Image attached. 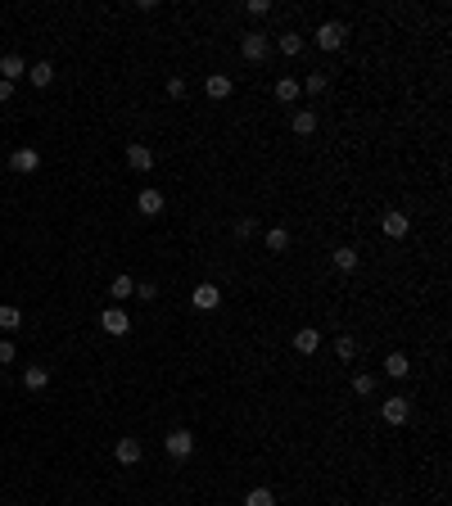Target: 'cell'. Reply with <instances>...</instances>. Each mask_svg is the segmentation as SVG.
I'll list each match as a JSON object with an SVG mask.
<instances>
[{"mask_svg":"<svg viewBox=\"0 0 452 506\" xmlns=\"http://www.w3.org/2000/svg\"><path fill=\"white\" fill-rule=\"evenodd\" d=\"M127 167L132 172H149L154 167V149L149 145H127Z\"/></svg>","mask_w":452,"mask_h":506,"instance_id":"4fadbf2b","label":"cell"},{"mask_svg":"<svg viewBox=\"0 0 452 506\" xmlns=\"http://www.w3.org/2000/svg\"><path fill=\"white\" fill-rule=\"evenodd\" d=\"M384 371H389L394 380H403V375L412 371V362H407V353H389V358H384Z\"/></svg>","mask_w":452,"mask_h":506,"instance_id":"d6986e66","label":"cell"},{"mask_svg":"<svg viewBox=\"0 0 452 506\" xmlns=\"http://www.w3.org/2000/svg\"><path fill=\"white\" fill-rule=\"evenodd\" d=\"M203 91H208V100H231V77H226V72H208V77H203Z\"/></svg>","mask_w":452,"mask_h":506,"instance_id":"7c38bea8","label":"cell"},{"mask_svg":"<svg viewBox=\"0 0 452 506\" xmlns=\"http://www.w3.org/2000/svg\"><path fill=\"white\" fill-rule=\"evenodd\" d=\"M294 348L303 353V358H312V353L321 348V330H317V326H303V330L294 335Z\"/></svg>","mask_w":452,"mask_h":506,"instance_id":"5bb4252c","label":"cell"},{"mask_svg":"<svg viewBox=\"0 0 452 506\" xmlns=\"http://www.w3.org/2000/svg\"><path fill=\"white\" fill-rule=\"evenodd\" d=\"M9 167L14 172H23V177H32V172L41 167V154L32 145H23V149H14V154H9Z\"/></svg>","mask_w":452,"mask_h":506,"instance_id":"ba28073f","label":"cell"},{"mask_svg":"<svg viewBox=\"0 0 452 506\" xmlns=\"http://www.w3.org/2000/svg\"><path fill=\"white\" fill-rule=\"evenodd\" d=\"M344 37H349L344 23H321V27H317V46H321V50H339Z\"/></svg>","mask_w":452,"mask_h":506,"instance_id":"30bf717a","label":"cell"},{"mask_svg":"<svg viewBox=\"0 0 452 506\" xmlns=\"http://www.w3.org/2000/svg\"><path fill=\"white\" fill-rule=\"evenodd\" d=\"M380 416H384V425H407L412 403H407V398H384V403H380Z\"/></svg>","mask_w":452,"mask_h":506,"instance_id":"5b68a950","label":"cell"},{"mask_svg":"<svg viewBox=\"0 0 452 506\" xmlns=\"http://www.w3.org/2000/svg\"><path fill=\"white\" fill-rule=\"evenodd\" d=\"M23 77H27L23 55H5V59H0V82H9V86H14V82H23Z\"/></svg>","mask_w":452,"mask_h":506,"instance_id":"8fae6325","label":"cell"},{"mask_svg":"<svg viewBox=\"0 0 452 506\" xmlns=\"http://www.w3.org/2000/svg\"><path fill=\"white\" fill-rule=\"evenodd\" d=\"M281 55H285V59H299V55H303V37H299V32H285V37H281Z\"/></svg>","mask_w":452,"mask_h":506,"instance_id":"7402d4cb","label":"cell"},{"mask_svg":"<svg viewBox=\"0 0 452 506\" xmlns=\"http://www.w3.org/2000/svg\"><path fill=\"white\" fill-rule=\"evenodd\" d=\"M289 127H294V136H312V132H317V113H312V109H299Z\"/></svg>","mask_w":452,"mask_h":506,"instance_id":"ac0fdd59","label":"cell"},{"mask_svg":"<svg viewBox=\"0 0 452 506\" xmlns=\"http://www.w3.org/2000/svg\"><path fill=\"white\" fill-rule=\"evenodd\" d=\"M168 95H172V100H181V95H186V82H181V77H168Z\"/></svg>","mask_w":452,"mask_h":506,"instance_id":"4dcf8cb0","label":"cell"},{"mask_svg":"<svg viewBox=\"0 0 452 506\" xmlns=\"http://www.w3.org/2000/svg\"><path fill=\"white\" fill-rule=\"evenodd\" d=\"M267 249H272V253H285L289 249V231H285V226H272V231H267Z\"/></svg>","mask_w":452,"mask_h":506,"instance_id":"603a6c76","label":"cell"},{"mask_svg":"<svg viewBox=\"0 0 452 506\" xmlns=\"http://www.w3.org/2000/svg\"><path fill=\"white\" fill-rule=\"evenodd\" d=\"M9 95H14V86H9V82H0V104H5Z\"/></svg>","mask_w":452,"mask_h":506,"instance_id":"836d02e7","label":"cell"},{"mask_svg":"<svg viewBox=\"0 0 452 506\" xmlns=\"http://www.w3.org/2000/svg\"><path fill=\"white\" fill-rule=\"evenodd\" d=\"M330 263H335L339 272H353V267H358V249H349V244H344V249L330 253Z\"/></svg>","mask_w":452,"mask_h":506,"instance_id":"cb8c5ba5","label":"cell"},{"mask_svg":"<svg viewBox=\"0 0 452 506\" xmlns=\"http://www.w3.org/2000/svg\"><path fill=\"white\" fill-rule=\"evenodd\" d=\"M163 448H168L172 461H186L190 452H195V434H190V429H172V434H163Z\"/></svg>","mask_w":452,"mask_h":506,"instance_id":"7a4b0ae2","label":"cell"},{"mask_svg":"<svg viewBox=\"0 0 452 506\" xmlns=\"http://www.w3.org/2000/svg\"><path fill=\"white\" fill-rule=\"evenodd\" d=\"M14 358H18V353H14V343H9V339H0V366H9Z\"/></svg>","mask_w":452,"mask_h":506,"instance_id":"f546056e","label":"cell"},{"mask_svg":"<svg viewBox=\"0 0 452 506\" xmlns=\"http://www.w3.org/2000/svg\"><path fill=\"white\" fill-rule=\"evenodd\" d=\"M240 55L249 59V63H263L267 55H272V41H267V32H244V41H240Z\"/></svg>","mask_w":452,"mask_h":506,"instance_id":"6da1fadb","label":"cell"},{"mask_svg":"<svg viewBox=\"0 0 452 506\" xmlns=\"http://www.w3.org/2000/svg\"><path fill=\"white\" fill-rule=\"evenodd\" d=\"M100 330H104V335H113V339H123L127 330H132V317H127L123 308H104L100 312Z\"/></svg>","mask_w":452,"mask_h":506,"instance_id":"3957f363","label":"cell"},{"mask_svg":"<svg viewBox=\"0 0 452 506\" xmlns=\"http://www.w3.org/2000/svg\"><path fill=\"white\" fill-rule=\"evenodd\" d=\"M109 294L118 298V303H127V298H136V281H132V276H113Z\"/></svg>","mask_w":452,"mask_h":506,"instance_id":"e0dca14e","label":"cell"},{"mask_svg":"<svg viewBox=\"0 0 452 506\" xmlns=\"http://www.w3.org/2000/svg\"><path fill=\"white\" fill-rule=\"evenodd\" d=\"M18 326H23V312L9 308V303H0V330H9V335H14Z\"/></svg>","mask_w":452,"mask_h":506,"instance_id":"44dd1931","label":"cell"},{"mask_svg":"<svg viewBox=\"0 0 452 506\" xmlns=\"http://www.w3.org/2000/svg\"><path fill=\"white\" fill-rule=\"evenodd\" d=\"M46 384H50V371H46V366H27V371H23V389H27V393H41Z\"/></svg>","mask_w":452,"mask_h":506,"instance_id":"9a60e30c","label":"cell"},{"mask_svg":"<svg viewBox=\"0 0 452 506\" xmlns=\"http://www.w3.org/2000/svg\"><path fill=\"white\" fill-rule=\"evenodd\" d=\"M154 294H158V289L149 285V281H145V285H136V298H145V303H149V298H154Z\"/></svg>","mask_w":452,"mask_h":506,"instance_id":"d6a6232c","label":"cell"},{"mask_svg":"<svg viewBox=\"0 0 452 506\" xmlns=\"http://www.w3.org/2000/svg\"><path fill=\"white\" fill-rule=\"evenodd\" d=\"M27 82H32V86H50V82H55V63H46V59L32 63V68H27Z\"/></svg>","mask_w":452,"mask_h":506,"instance_id":"2e32d148","label":"cell"},{"mask_svg":"<svg viewBox=\"0 0 452 506\" xmlns=\"http://www.w3.org/2000/svg\"><path fill=\"white\" fill-rule=\"evenodd\" d=\"M113 457H118V466H136V461L145 457L141 438H136V434H123V438H118V448H113Z\"/></svg>","mask_w":452,"mask_h":506,"instance_id":"277c9868","label":"cell"},{"mask_svg":"<svg viewBox=\"0 0 452 506\" xmlns=\"http://www.w3.org/2000/svg\"><path fill=\"white\" fill-rule=\"evenodd\" d=\"M299 91H303V86H299L294 77H281V82H276V100H281V104H294Z\"/></svg>","mask_w":452,"mask_h":506,"instance_id":"ffe728a7","label":"cell"},{"mask_svg":"<svg viewBox=\"0 0 452 506\" xmlns=\"http://www.w3.org/2000/svg\"><path fill=\"white\" fill-rule=\"evenodd\" d=\"M136 213H141V217H158V213H163V190L145 186L141 195H136Z\"/></svg>","mask_w":452,"mask_h":506,"instance_id":"8992f818","label":"cell"},{"mask_svg":"<svg viewBox=\"0 0 452 506\" xmlns=\"http://www.w3.org/2000/svg\"><path fill=\"white\" fill-rule=\"evenodd\" d=\"M299 86H303L308 95H321L326 91V72H308V82H299Z\"/></svg>","mask_w":452,"mask_h":506,"instance_id":"4316f807","label":"cell"},{"mask_svg":"<svg viewBox=\"0 0 452 506\" xmlns=\"http://www.w3.org/2000/svg\"><path fill=\"white\" fill-rule=\"evenodd\" d=\"M249 14L263 18V14H272V5H267V0H249Z\"/></svg>","mask_w":452,"mask_h":506,"instance_id":"1f68e13d","label":"cell"},{"mask_svg":"<svg viewBox=\"0 0 452 506\" xmlns=\"http://www.w3.org/2000/svg\"><path fill=\"white\" fill-rule=\"evenodd\" d=\"M335 353H339V362H353V358H358V343H353L349 335H339V343H335Z\"/></svg>","mask_w":452,"mask_h":506,"instance_id":"83f0119b","label":"cell"},{"mask_svg":"<svg viewBox=\"0 0 452 506\" xmlns=\"http://www.w3.org/2000/svg\"><path fill=\"white\" fill-rule=\"evenodd\" d=\"M244 506H276V493L272 488H249L244 493Z\"/></svg>","mask_w":452,"mask_h":506,"instance_id":"d4e9b609","label":"cell"},{"mask_svg":"<svg viewBox=\"0 0 452 506\" xmlns=\"http://www.w3.org/2000/svg\"><path fill=\"white\" fill-rule=\"evenodd\" d=\"M253 231H258V222H253V217H240V222H235V235H240V240H249Z\"/></svg>","mask_w":452,"mask_h":506,"instance_id":"f1b7e54d","label":"cell"},{"mask_svg":"<svg viewBox=\"0 0 452 506\" xmlns=\"http://www.w3.org/2000/svg\"><path fill=\"white\" fill-rule=\"evenodd\" d=\"M380 231L389 235V240H403V235L412 231V222H407V213H398V208H389V213H384V217H380Z\"/></svg>","mask_w":452,"mask_h":506,"instance_id":"52a82bcc","label":"cell"},{"mask_svg":"<svg viewBox=\"0 0 452 506\" xmlns=\"http://www.w3.org/2000/svg\"><path fill=\"white\" fill-rule=\"evenodd\" d=\"M190 303H195L199 312H213V308H218V303H222V289H218V285H208V281H203V285H195V294H190Z\"/></svg>","mask_w":452,"mask_h":506,"instance_id":"9c48e42d","label":"cell"},{"mask_svg":"<svg viewBox=\"0 0 452 506\" xmlns=\"http://www.w3.org/2000/svg\"><path fill=\"white\" fill-rule=\"evenodd\" d=\"M353 393H358V398H371V393H375V375H353Z\"/></svg>","mask_w":452,"mask_h":506,"instance_id":"484cf974","label":"cell"}]
</instances>
